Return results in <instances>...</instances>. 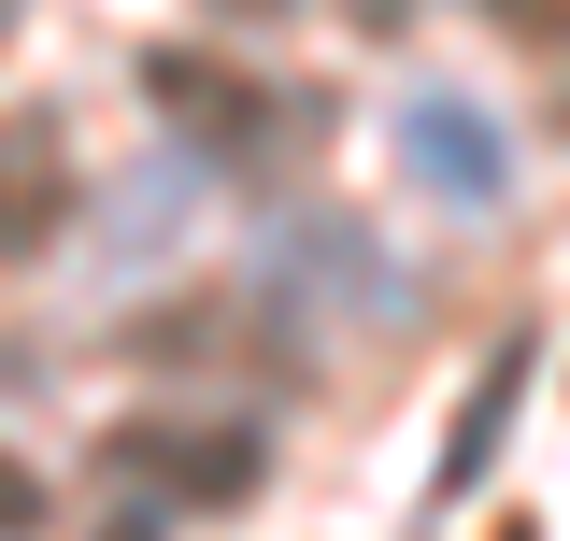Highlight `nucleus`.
Returning a JSON list of instances; mask_svg holds the SVG:
<instances>
[{
  "instance_id": "3",
  "label": "nucleus",
  "mask_w": 570,
  "mask_h": 541,
  "mask_svg": "<svg viewBox=\"0 0 570 541\" xmlns=\"http://www.w3.org/2000/svg\"><path fill=\"white\" fill-rule=\"evenodd\" d=\"M100 471H129V484H171V499L228 513V499L257 484V427H115V456H100Z\"/></svg>"
},
{
  "instance_id": "8",
  "label": "nucleus",
  "mask_w": 570,
  "mask_h": 541,
  "mask_svg": "<svg viewBox=\"0 0 570 541\" xmlns=\"http://www.w3.org/2000/svg\"><path fill=\"white\" fill-rule=\"evenodd\" d=\"M243 14H272V0H243Z\"/></svg>"
},
{
  "instance_id": "6",
  "label": "nucleus",
  "mask_w": 570,
  "mask_h": 541,
  "mask_svg": "<svg viewBox=\"0 0 570 541\" xmlns=\"http://www.w3.org/2000/svg\"><path fill=\"white\" fill-rule=\"evenodd\" d=\"M485 14L513 29V43H557V58H570V0H485Z\"/></svg>"
},
{
  "instance_id": "1",
  "label": "nucleus",
  "mask_w": 570,
  "mask_h": 541,
  "mask_svg": "<svg viewBox=\"0 0 570 541\" xmlns=\"http://www.w3.org/2000/svg\"><path fill=\"white\" fill-rule=\"evenodd\" d=\"M142 100L186 129V157H257V142L299 129V100H272V86H243V71H214V58H142Z\"/></svg>"
},
{
  "instance_id": "4",
  "label": "nucleus",
  "mask_w": 570,
  "mask_h": 541,
  "mask_svg": "<svg viewBox=\"0 0 570 541\" xmlns=\"http://www.w3.org/2000/svg\"><path fill=\"white\" fill-rule=\"evenodd\" d=\"M58 228H71V129L0 115V257H43Z\"/></svg>"
},
{
  "instance_id": "7",
  "label": "nucleus",
  "mask_w": 570,
  "mask_h": 541,
  "mask_svg": "<svg viewBox=\"0 0 570 541\" xmlns=\"http://www.w3.org/2000/svg\"><path fill=\"white\" fill-rule=\"evenodd\" d=\"M14 528H43V484H29L14 456H0V541H14Z\"/></svg>"
},
{
  "instance_id": "5",
  "label": "nucleus",
  "mask_w": 570,
  "mask_h": 541,
  "mask_svg": "<svg viewBox=\"0 0 570 541\" xmlns=\"http://www.w3.org/2000/svg\"><path fill=\"white\" fill-rule=\"evenodd\" d=\"M513 385H528V342H499L485 371H471V413H456V442H442V499H471L499 456V427H513Z\"/></svg>"
},
{
  "instance_id": "2",
  "label": "nucleus",
  "mask_w": 570,
  "mask_h": 541,
  "mask_svg": "<svg viewBox=\"0 0 570 541\" xmlns=\"http://www.w3.org/2000/svg\"><path fill=\"white\" fill-rule=\"evenodd\" d=\"M400 171H414L428 200H456V214H485L499 186H513V157H499V129L456 100V86H414L400 100Z\"/></svg>"
}]
</instances>
